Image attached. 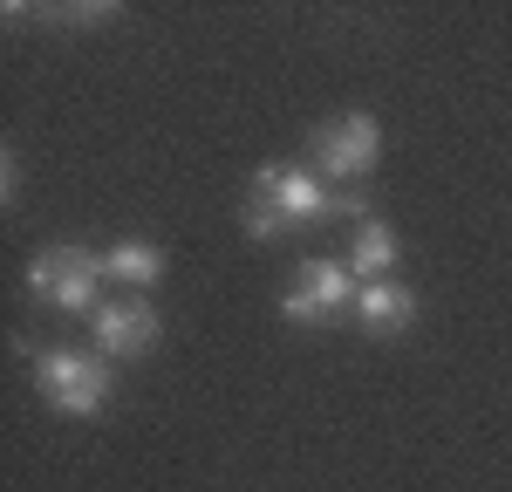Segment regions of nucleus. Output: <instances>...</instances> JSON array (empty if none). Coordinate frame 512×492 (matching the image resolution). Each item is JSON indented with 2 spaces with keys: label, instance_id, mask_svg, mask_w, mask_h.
Segmentation results:
<instances>
[{
  "label": "nucleus",
  "instance_id": "f257e3e1",
  "mask_svg": "<svg viewBox=\"0 0 512 492\" xmlns=\"http://www.w3.org/2000/svg\"><path fill=\"white\" fill-rule=\"evenodd\" d=\"M328 212H362V192H328V178L308 164H260L239 219L253 240H280V233L321 226Z\"/></svg>",
  "mask_w": 512,
  "mask_h": 492
},
{
  "label": "nucleus",
  "instance_id": "f03ea898",
  "mask_svg": "<svg viewBox=\"0 0 512 492\" xmlns=\"http://www.w3.org/2000/svg\"><path fill=\"white\" fill-rule=\"evenodd\" d=\"M28 294L62 315H96L103 308V260L82 246H41L28 260Z\"/></svg>",
  "mask_w": 512,
  "mask_h": 492
},
{
  "label": "nucleus",
  "instance_id": "7ed1b4c3",
  "mask_svg": "<svg viewBox=\"0 0 512 492\" xmlns=\"http://www.w3.org/2000/svg\"><path fill=\"white\" fill-rule=\"evenodd\" d=\"M35 383L62 417H96L110 397V363L89 349H35Z\"/></svg>",
  "mask_w": 512,
  "mask_h": 492
},
{
  "label": "nucleus",
  "instance_id": "20e7f679",
  "mask_svg": "<svg viewBox=\"0 0 512 492\" xmlns=\"http://www.w3.org/2000/svg\"><path fill=\"white\" fill-rule=\"evenodd\" d=\"M308 151H315V171L328 185H355V178H369L376 158H383V123L369 117V110H349V117L321 123Z\"/></svg>",
  "mask_w": 512,
  "mask_h": 492
},
{
  "label": "nucleus",
  "instance_id": "39448f33",
  "mask_svg": "<svg viewBox=\"0 0 512 492\" xmlns=\"http://www.w3.org/2000/svg\"><path fill=\"white\" fill-rule=\"evenodd\" d=\"M280 315L294 328H315V322H335V315H355V274L349 260H301V274L287 287Z\"/></svg>",
  "mask_w": 512,
  "mask_h": 492
},
{
  "label": "nucleus",
  "instance_id": "423d86ee",
  "mask_svg": "<svg viewBox=\"0 0 512 492\" xmlns=\"http://www.w3.org/2000/svg\"><path fill=\"white\" fill-rule=\"evenodd\" d=\"M89 328H96V349H103V356L137 363V356L158 342V308H151V301H103V308L89 315Z\"/></svg>",
  "mask_w": 512,
  "mask_h": 492
},
{
  "label": "nucleus",
  "instance_id": "0eeeda50",
  "mask_svg": "<svg viewBox=\"0 0 512 492\" xmlns=\"http://www.w3.org/2000/svg\"><path fill=\"white\" fill-rule=\"evenodd\" d=\"M355 322L369 328V335H403V328L417 322V294L403 281H362L355 287Z\"/></svg>",
  "mask_w": 512,
  "mask_h": 492
},
{
  "label": "nucleus",
  "instance_id": "6e6552de",
  "mask_svg": "<svg viewBox=\"0 0 512 492\" xmlns=\"http://www.w3.org/2000/svg\"><path fill=\"white\" fill-rule=\"evenodd\" d=\"M403 260V240H396V226L383 219H362L349 240V274L355 281H390V267Z\"/></svg>",
  "mask_w": 512,
  "mask_h": 492
},
{
  "label": "nucleus",
  "instance_id": "1a4fd4ad",
  "mask_svg": "<svg viewBox=\"0 0 512 492\" xmlns=\"http://www.w3.org/2000/svg\"><path fill=\"white\" fill-rule=\"evenodd\" d=\"M103 274L123 287H158L164 281V246L151 240H117L110 253H103Z\"/></svg>",
  "mask_w": 512,
  "mask_h": 492
}]
</instances>
